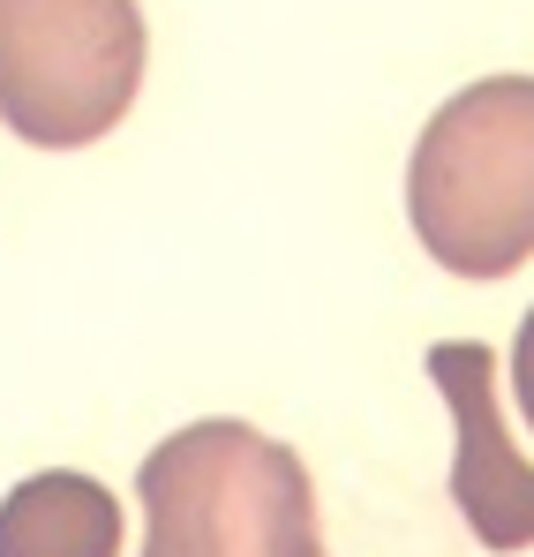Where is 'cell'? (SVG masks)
<instances>
[{
    "label": "cell",
    "mask_w": 534,
    "mask_h": 557,
    "mask_svg": "<svg viewBox=\"0 0 534 557\" xmlns=\"http://www.w3.org/2000/svg\"><path fill=\"white\" fill-rule=\"evenodd\" d=\"M151 535L144 557H324L316 482L294 445L249 422H188L174 430L144 474Z\"/></svg>",
    "instance_id": "2"
},
{
    "label": "cell",
    "mask_w": 534,
    "mask_h": 557,
    "mask_svg": "<svg viewBox=\"0 0 534 557\" xmlns=\"http://www.w3.org/2000/svg\"><path fill=\"white\" fill-rule=\"evenodd\" d=\"M0 557H121V497L76 467H46L0 497Z\"/></svg>",
    "instance_id": "5"
},
{
    "label": "cell",
    "mask_w": 534,
    "mask_h": 557,
    "mask_svg": "<svg viewBox=\"0 0 534 557\" xmlns=\"http://www.w3.org/2000/svg\"><path fill=\"white\" fill-rule=\"evenodd\" d=\"M430 376L451 407V505L482 550H534V467L497 414V355L482 339H437Z\"/></svg>",
    "instance_id": "4"
},
{
    "label": "cell",
    "mask_w": 534,
    "mask_h": 557,
    "mask_svg": "<svg viewBox=\"0 0 534 557\" xmlns=\"http://www.w3.org/2000/svg\"><path fill=\"white\" fill-rule=\"evenodd\" d=\"M136 0H0V121L38 151L98 144L144 91Z\"/></svg>",
    "instance_id": "3"
},
{
    "label": "cell",
    "mask_w": 534,
    "mask_h": 557,
    "mask_svg": "<svg viewBox=\"0 0 534 557\" xmlns=\"http://www.w3.org/2000/svg\"><path fill=\"white\" fill-rule=\"evenodd\" d=\"M512 392H520V422L534 430V309L520 317V347H512Z\"/></svg>",
    "instance_id": "6"
},
{
    "label": "cell",
    "mask_w": 534,
    "mask_h": 557,
    "mask_svg": "<svg viewBox=\"0 0 534 557\" xmlns=\"http://www.w3.org/2000/svg\"><path fill=\"white\" fill-rule=\"evenodd\" d=\"M414 242L459 278L534 257V76H482L445 98L407 159Z\"/></svg>",
    "instance_id": "1"
}]
</instances>
